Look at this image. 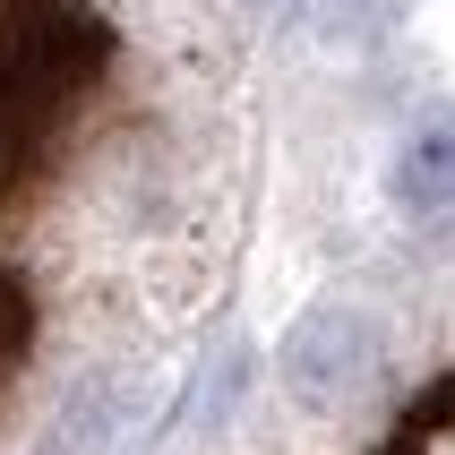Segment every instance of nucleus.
I'll return each mask as SVG.
<instances>
[{"label": "nucleus", "instance_id": "1", "mask_svg": "<svg viewBox=\"0 0 455 455\" xmlns=\"http://www.w3.org/2000/svg\"><path fill=\"white\" fill-rule=\"evenodd\" d=\"M395 198H404L412 215H447V206H455V121H430L421 138H404Z\"/></svg>", "mask_w": 455, "mask_h": 455}]
</instances>
